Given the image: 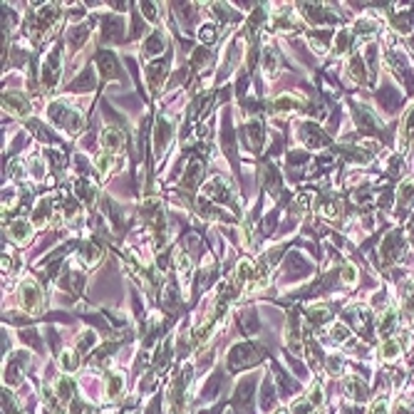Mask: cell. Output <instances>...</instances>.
Returning <instances> with one entry per match:
<instances>
[{"label": "cell", "instance_id": "obj_1", "mask_svg": "<svg viewBox=\"0 0 414 414\" xmlns=\"http://www.w3.org/2000/svg\"><path fill=\"white\" fill-rule=\"evenodd\" d=\"M20 293H23V308H25L28 313H32V315H37V313L42 310V305H40L42 298H40V290L35 288V283H32V280H25Z\"/></svg>", "mask_w": 414, "mask_h": 414}, {"label": "cell", "instance_id": "obj_2", "mask_svg": "<svg viewBox=\"0 0 414 414\" xmlns=\"http://www.w3.org/2000/svg\"><path fill=\"white\" fill-rule=\"evenodd\" d=\"M122 142H124L122 129H117V127L104 129V134H102V147L107 149V151H117V149L122 147Z\"/></svg>", "mask_w": 414, "mask_h": 414}, {"label": "cell", "instance_id": "obj_3", "mask_svg": "<svg viewBox=\"0 0 414 414\" xmlns=\"http://www.w3.org/2000/svg\"><path fill=\"white\" fill-rule=\"evenodd\" d=\"M3 102H5V107H8L13 114H28V112H30L28 102H25L20 94H5V97H3Z\"/></svg>", "mask_w": 414, "mask_h": 414}, {"label": "cell", "instance_id": "obj_4", "mask_svg": "<svg viewBox=\"0 0 414 414\" xmlns=\"http://www.w3.org/2000/svg\"><path fill=\"white\" fill-rule=\"evenodd\" d=\"M10 236L15 238V241H28L30 238V223L28 221H15L13 226H10Z\"/></svg>", "mask_w": 414, "mask_h": 414}, {"label": "cell", "instance_id": "obj_5", "mask_svg": "<svg viewBox=\"0 0 414 414\" xmlns=\"http://www.w3.org/2000/svg\"><path fill=\"white\" fill-rule=\"evenodd\" d=\"M345 389H347L355 399H362V397H365V387H362L360 380H347V382H345Z\"/></svg>", "mask_w": 414, "mask_h": 414}, {"label": "cell", "instance_id": "obj_6", "mask_svg": "<svg viewBox=\"0 0 414 414\" xmlns=\"http://www.w3.org/2000/svg\"><path fill=\"white\" fill-rule=\"evenodd\" d=\"M394 327V310H387L385 313V318H380V330H385V332H389Z\"/></svg>", "mask_w": 414, "mask_h": 414}, {"label": "cell", "instance_id": "obj_7", "mask_svg": "<svg viewBox=\"0 0 414 414\" xmlns=\"http://www.w3.org/2000/svg\"><path fill=\"white\" fill-rule=\"evenodd\" d=\"M62 367H65V370H75V367H77L75 357L70 355V352H65V355H62Z\"/></svg>", "mask_w": 414, "mask_h": 414}, {"label": "cell", "instance_id": "obj_8", "mask_svg": "<svg viewBox=\"0 0 414 414\" xmlns=\"http://www.w3.org/2000/svg\"><path fill=\"white\" fill-rule=\"evenodd\" d=\"M370 414H387V402L385 399H377V402L372 404V412Z\"/></svg>", "mask_w": 414, "mask_h": 414}]
</instances>
